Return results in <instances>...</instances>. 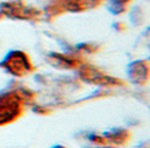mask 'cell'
Returning a JSON list of instances; mask_svg holds the SVG:
<instances>
[{
  "mask_svg": "<svg viewBox=\"0 0 150 148\" xmlns=\"http://www.w3.org/2000/svg\"><path fill=\"white\" fill-rule=\"evenodd\" d=\"M47 62L58 69H75L83 65L81 60L77 56H69V54H62L58 52H52L46 57Z\"/></svg>",
  "mask_w": 150,
  "mask_h": 148,
  "instance_id": "6",
  "label": "cell"
},
{
  "mask_svg": "<svg viewBox=\"0 0 150 148\" xmlns=\"http://www.w3.org/2000/svg\"><path fill=\"white\" fill-rule=\"evenodd\" d=\"M107 145L112 146H124L131 139V132L125 128H113L103 133Z\"/></svg>",
  "mask_w": 150,
  "mask_h": 148,
  "instance_id": "7",
  "label": "cell"
},
{
  "mask_svg": "<svg viewBox=\"0 0 150 148\" xmlns=\"http://www.w3.org/2000/svg\"><path fill=\"white\" fill-rule=\"evenodd\" d=\"M34 97L30 89L23 86L0 92V127L18 120L24 113L25 105L33 103Z\"/></svg>",
  "mask_w": 150,
  "mask_h": 148,
  "instance_id": "1",
  "label": "cell"
},
{
  "mask_svg": "<svg viewBox=\"0 0 150 148\" xmlns=\"http://www.w3.org/2000/svg\"><path fill=\"white\" fill-rule=\"evenodd\" d=\"M135 148H149V141H148V140L142 141L140 145H138Z\"/></svg>",
  "mask_w": 150,
  "mask_h": 148,
  "instance_id": "10",
  "label": "cell"
},
{
  "mask_svg": "<svg viewBox=\"0 0 150 148\" xmlns=\"http://www.w3.org/2000/svg\"><path fill=\"white\" fill-rule=\"evenodd\" d=\"M128 76L135 85H146L149 82V62L148 60H137L129 65Z\"/></svg>",
  "mask_w": 150,
  "mask_h": 148,
  "instance_id": "5",
  "label": "cell"
},
{
  "mask_svg": "<svg viewBox=\"0 0 150 148\" xmlns=\"http://www.w3.org/2000/svg\"><path fill=\"white\" fill-rule=\"evenodd\" d=\"M85 139L88 140L90 144H93L94 146L96 147H100V146H105L107 145V141H106L105 137L103 133H98V132H87L85 136Z\"/></svg>",
  "mask_w": 150,
  "mask_h": 148,
  "instance_id": "8",
  "label": "cell"
},
{
  "mask_svg": "<svg viewBox=\"0 0 150 148\" xmlns=\"http://www.w3.org/2000/svg\"><path fill=\"white\" fill-rule=\"evenodd\" d=\"M95 148H117L116 146H112V145H105V146H100V147H95Z\"/></svg>",
  "mask_w": 150,
  "mask_h": 148,
  "instance_id": "11",
  "label": "cell"
},
{
  "mask_svg": "<svg viewBox=\"0 0 150 148\" xmlns=\"http://www.w3.org/2000/svg\"><path fill=\"white\" fill-rule=\"evenodd\" d=\"M78 76L83 82L102 87H117L124 84L119 78L105 74L99 68L88 63H83L78 67Z\"/></svg>",
  "mask_w": 150,
  "mask_h": 148,
  "instance_id": "3",
  "label": "cell"
},
{
  "mask_svg": "<svg viewBox=\"0 0 150 148\" xmlns=\"http://www.w3.org/2000/svg\"><path fill=\"white\" fill-rule=\"evenodd\" d=\"M0 67L15 77H26L34 71V66L30 57L21 50H13L0 62Z\"/></svg>",
  "mask_w": 150,
  "mask_h": 148,
  "instance_id": "2",
  "label": "cell"
},
{
  "mask_svg": "<svg viewBox=\"0 0 150 148\" xmlns=\"http://www.w3.org/2000/svg\"><path fill=\"white\" fill-rule=\"evenodd\" d=\"M130 0H113V5H114V8H113V13H116V10L119 9L120 11L119 13H122V10L124 9L123 5H127Z\"/></svg>",
  "mask_w": 150,
  "mask_h": 148,
  "instance_id": "9",
  "label": "cell"
},
{
  "mask_svg": "<svg viewBox=\"0 0 150 148\" xmlns=\"http://www.w3.org/2000/svg\"><path fill=\"white\" fill-rule=\"evenodd\" d=\"M1 13L8 18L14 19H35L38 17V11L25 7L19 2H10L4 5Z\"/></svg>",
  "mask_w": 150,
  "mask_h": 148,
  "instance_id": "4",
  "label": "cell"
},
{
  "mask_svg": "<svg viewBox=\"0 0 150 148\" xmlns=\"http://www.w3.org/2000/svg\"><path fill=\"white\" fill-rule=\"evenodd\" d=\"M52 148H67V147L63 146V145H55V146H53Z\"/></svg>",
  "mask_w": 150,
  "mask_h": 148,
  "instance_id": "12",
  "label": "cell"
}]
</instances>
